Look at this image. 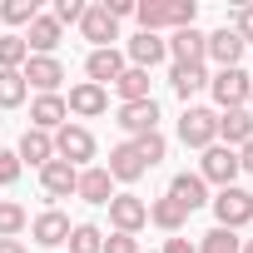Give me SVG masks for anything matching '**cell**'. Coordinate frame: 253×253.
Wrapping results in <instances>:
<instances>
[{
    "instance_id": "obj_1",
    "label": "cell",
    "mask_w": 253,
    "mask_h": 253,
    "mask_svg": "<svg viewBox=\"0 0 253 253\" xmlns=\"http://www.w3.org/2000/svg\"><path fill=\"white\" fill-rule=\"evenodd\" d=\"M134 15H139V25L149 30V35H159V30H189L194 25V15H199V5L194 0H139L134 5Z\"/></svg>"
},
{
    "instance_id": "obj_2",
    "label": "cell",
    "mask_w": 253,
    "mask_h": 253,
    "mask_svg": "<svg viewBox=\"0 0 253 253\" xmlns=\"http://www.w3.org/2000/svg\"><path fill=\"white\" fill-rule=\"evenodd\" d=\"M209 204H213V213H218V228H228V233H238V228H248V223H253V194H248V189H238V184L218 189Z\"/></svg>"
},
{
    "instance_id": "obj_3",
    "label": "cell",
    "mask_w": 253,
    "mask_h": 253,
    "mask_svg": "<svg viewBox=\"0 0 253 253\" xmlns=\"http://www.w3.org/2000/svg\"><path fill=\"white\" fill-rule=\"evenodd\" d=\"M238 149H228V144H209L204 149V164H199V179L204 184H218V189H228V184H238Z\"/></svg>"
},
{
    "instance_id": "obj_4",
    "label": "cell",
    "mask_w": 253,
    "mask_h": 253,
    "mask_svg": "<svg viewBox=\"0 0 253 253\" xmlns=\"http://www.w3.org/2000/svg\"><path fill=\"white\" fill-rule=\"evenodd\" d=\"M179 139H184L189 149H209V144H218V114H213V109L189 104V109H184V119H179Z\"/></svg>"
},
{
    "instance_id": "obj_5",
    "label": "cell",
    "mask_w": 253,
    "mask_h": 253,
    "mask_svg": "<svg viewBox=\"0 0 253 253\" xmlns=\"http://www.w3.org/2000/svg\"><path fill=\"white\" fill-rule=\"evenodd\" d=\"M55 159H65V164H84V159H94V134L84 129V124H60L55 129Z\"/></svg>"
},
{
    "instance_id": "obj_6",
    "label": "cell",
    "mask_w": 253,
    "mask_h": 253,
    "mask_svg": "<svg viewBox=\"0 0 253 253\" xmlns=\"http://www.w3.org/2000/svg\"><path fill=\"white\" fill-rule=\"evenodd\" d=\"M209 89H213L218 109H243L248 94H253V80H248L243 70H218V75L209 80Z\"/></svg>"
},
{
    "instance_id": "obj_7",
    "label": "cell",
    "mask_w": 253,
    "mask_h": 253,
    "mask_svg": "<svg viewBox=\"0 0 253 253\" xmlns=\"http://www.w3.org/2000/svg\"><path fill=\"white\" fill-rule=\"evenodd\" d=\"M109 223H114V233H139L149 223V204L139 194H114L109 199Z\"/></svg>"
},
{
    "instance_id": "obj_8",
    "label": "cell",
    "mask_w": 253,
    "mask_h": 253,
    "mask_svg": "<svg viewBox=\"0 0 253 253\" xmlns=\"http://www.w3.org/2000/svg\"><path fill=\"white\" fill-rule=\"evenodd\" d=\"M114 124H119L124 134L144 139V134H154V129H159V104H154V99H139V104H119Z\"/></svg>"
},
{
    "instance_id": "obj_9",
    "label": "cell",
    "mask_w": 253,
    "mask_h": 253,
    "mask_svg": "<svg viewBox=\"0 0 253 253\" xmlns=\"http://www.w3.org/2000/svg\"><path fill=\"white\" fill-rule=\"evenodd\" d=\"M20 75H25V84H35L40 94H60V80H65V65H60L55 55H30V60L20 65Z\"/></svg>"
},
{
    "instance_id": "obj_10",
    "label": "cell",
    "mask_w": 253,
    "mask_h": 253,
    "mask_svg": "<svg viewBox=\"0 0 253 253\" xmlns=\"http://www.w3.org/2000/svg\"><path fill=\"white\" fill-rule=\"evenodd\" d=\"M80 30H84V40H94V50H109V40H119V20L104 5H84Z\"/></svg>"
},
{
    "instance_id": "obj_11",
    "label": "cell",
    "mask_w": 253,
    "mask_h": 253,
    "mask_svg": "<svg viewBox=\"0 0 253 253\" xmlns=\"http://www.w3.org/2000/svg\"><path fill=\"white\" fill-rule=\"evenodd\" d=\"M204 55L218 65V70H238V60H243V40L223 25V30H213V35H204Z\"/></svg>"
},
{
    "instance_id": "obj_12",
    "label": "cell",
    "mask_w": 253,
    "mask_h": 253,
    "mask_svg": "<svg viewBox=\"0 0 253 253\" xmlns=\"http://www.w3.org/2000/svg\"><path fill=\"white\" fill-rule=\"evenodd\" d=\"M65 109H70V114H80V119H94V114H104V109H109V89L84 80V84H75V89H70Z\"/></svg>"
},
{
    "instance_id": "obj_13",
    "label": "cell",
    "mask_w": 253,
    "mask_h": 253,
    "mask_svg": "<svg viewBox=\"0 0 253 253\" xmlns=\"http://www.w3.org/2000/svg\"><path fill=\"white\" fill-rule=\"evenodd\" d=\"M60 124H70V109H65V94H40V99L30 104V129L50 134V129H60Z\"/></svg>"
},
{
    "instance_id": "obj_14",
    "label": "cell",
    "mask_w": 253,
    "mask_h": 253,
    "mask_svg": "<svg viewBox=\"0 0 253 253\" xmlns=\"http://www.w3.org/2000/svg\"><path fill=\"white\" fill-rule=\"evenodd\" d=\"M164 55H169V45H164L159 35H149V30H139V35H134L129 45H124V60H129L134 70H154V65L164 60Z\"/></svg>"
},
{
    "instance_id": "obj_15",
    "label": "cell",
    "mask_w": 253,
    "mask_h": 253,
    "mask_svg": "<svg viewBox=\"0 0 253 253\" xmlns=\"http://www.w3.org/2000/svg\"><path fill=\"white\" fill-rule=\"evenodd\" d=\"M169 199H174L184 213H194V209H204V204H209V184H204L199 174H189V169H184V174H174V184H169Z\"/></svg>"
},
{
    "instance_id": "obj_16",
    "label": "cell",
    "mask_w": 253,
    "mask_h": 253,
    "mask_svg": "<svg viewBox=\"0 0 253 253\" xmlns=\"http://www.w3.org/2000/svg\"><path fill=\"white\" fill-rule=\"evenodd\" d=\"M40 184H45V194H50V199H70V194H75V184H80V169H75V164H65V159H50V164L40 169Z\"/></svg>"
},
{
    "instance_id": "obj_17",
    "label": "cell",
    "mask_w": 253,
    "mask_h": 253,
    "mask_svg": "<svg viewBox=\"0 0 253 253\" xmlns=\"http://www.w3.org/2000/svg\"><path fill=\"white\" fill-rule=\"evenodd\" d=\"M104 169H109V179H119V184H134V179H144V174H149V169H144V159L134 154V144H114Z\"/></svg>"
},
{
    "instance_id": "obj_18",
    "label": "cell",
    "mask_w": 253,
    "mask_h": 253,
    "mask_svg": "<svg viewBox=\"0 0 253 253\" xmlns=\"http://www.w3.org/2000/svg\"><path fill=\"white\" fill-rule=\"evenodd\" d=\"M84 70H89V84H114V80L124 75V55H119L114 45H109V50H89Z\"/></svg>"
},
{
    "instance_id": "obj_19",
    "label": "cell",
    "mask_w": 253,
    "mask_h": 253,
    "mask_svg": "<svg viewBox=\"0 0 253 253\" xmlns=\"http://www.w3.org/2000/svg\"><path fill=\"white\" fill-rule=\"evenodd\" d=\"M75 194H80L84 204H109V199H114V179H109V169H104V164H99V169H80Z\"/></svg>"
},
{
    "instance_id": "obj_20",
    "label": "cell",
    "mask_w": 253,
    "mask_h": 253,
    "mask_svg": "<svg viewBox=\"0 0 253 253\" xmlns=\"http://www.w3.org/2000/svg\"><path fill=\"white\" fill-rule=\"evenodd\" d=\"M218 139H223L228 149H233V144L243 149V144L253 139V114H248V109H223V114H218Z\"/></svg>"
},
{
    "instance_id": "obj_21",
    "label": "cell",
    "mask_w": 253,
    "mask_h": 253,
    "mask_svg": "<svg viewBox=\"0 0 253 253\" xmlns=\"http://www.w3.org/2000/svg\"><path fill=\"white\" fill-rule=\"evenodd\" d=\"M30 233H35V243H45V248H60V243L70 238V218H65L60 209H45V213L30 223Z\"/></svg>"
},
{
    "instance_id": "obj_22",
    "label": "cell",
    "mask_w": 253,
    "mask_h": 253,
    "mask_svg": "<svg viewBox=\"0 0 253 253\" xmlns=\"http://www.w3.org/2000/svg\"><path fill=\"white\" fill-rule=\"evenodd\" d=\"M174 65H204V35L189 25V30H174V40H164Z\"/></svg>"
},
{
    "instance_id": "obj_23",
    "label": "cell",
    "mask_w": 253,
    "mask_h": 253,
    "mask_svg": "<svg viewBox=\"0 0 253 253\" xmlns=\"http://www.w3.org/2000/svg\"><path fill=\"white\" fill-rule=\"evenodd\" d=\"M15 159H25V164L45 169V164L55 159V139H50V134H40V129H25V134H20V149H15Z\"/></svg>"
},
{
    "instance_id": "obj_24",
    "label": "cell",
    "mask_w": 253,
    "mask_h": 253,
    "mask_svg": "<svg viewBox=\"0 0 253 253\" xmlns=\"http://www.w3.org/2000/svg\"><path fill=\"white\" fill-rule=\"evenodd\" d=\"M55 45H60V25H55V15H35V20H30V35H25V50H35V55H55Z\"/></svg>"
},
{
    "instance_id": "obj_25",
    "label": "cell",
    "mask_w": 253,
    "mask_h": 253,
    "mask_svg": "<svg viewBox=\"0 0 253 253\" xmlns=\"http://www.w3.org/2000/svg\"><path fill=\"white\" fill-rule=\"evenodd\" d=\"M114 94L124 104H139V99H154L149 94V70H134V65H124V75L114 80Z\"/></svg>"
},
{
    "instance_id": "obj_26",
    "label": "cell",
    "mask_w": 253,
    "mask_h": 253,
    "mask_svg": "<svg viewBox=\"0 0 253 253\" xmlns=\"http://www.w3.org/2000/svg\"><path fill=\"white\" fill-rule=\"evenodd\" d=\"M169 84H174V94H179V99H189V94H199V89L209 84V75H204V65H174Z\"/></svg>"
},
{
    "instance_id": "obj_27",
    "label": "cell",
    "mask_w": 253,
    "mask_h": 253,
    "mask_svg": "<svg viewBox=\"0 0 253 253\" xmlns=\"http://www.w3.org/2000/svg\"><path fill=\"white\" fill-rule=\"evenodd\" d=\"M184 218H189V213H184L174 199H154V204H149V223H159L164 233H179V228H184Z\"/></svg>"
},
{
    "instance_id": "obj_28",
    "label": "cell",
    "mask_w": 253,
    "mask_h": 253,
    "mask_svg": "<svg viewBox=\"0 0 253 253\" xmlns=\"http://www.w3.org/2000/svg\"><path fill=\"white\" fill-rule=\"evenodd\" d=\"M25 94H30V84H25V75H20V70H0V109L25 104Z\"/></svg>"
},
{
    "instance_id": "obj_29",
    "label": "cell",
    "mask_w": 253,
    "mask_h": 253,
    "mask_svg": "<svg viewBox=\"0 0 253 253\" xmlns=\"http://www.w3.org/2000/svg\"><path fill=\"white\" fill-rule=\"evenodd\" d=\"M65 243H70V253H99V248H104V233H99L94 223H75Z\"/></svg>"
},
{
    "instance_id": "obj_30",
    "label": "cell",
    "mask_w": 253,
    "mask_h": 253,
    "mask_svg": "<svg viewBox=\"0 0 253 253\" xmlns=\"http://www.w3.org/2000/svg\"><path fill=\"white\" fill-rule=\"evenodd\" d=\"M25 60H30L25 35H0V70H20Z\"/></svg>"
},
{
    "instance_id": "obj_31",
    "label": "cell",
    "mask_w": 253,
    "mask_h": 253,
    "mask_svg": "<svg viewBox=\"0 0 253 253\" xmlns=\"http://www.w3.org/2000/svg\"><path fill=\"white\" fill-rule=\"evenodd\" d=\"M129 144H134V154L144 159V169H154V164L169 154V144H164V134H159V129H154V134H144V139H129Z\"/></svg>"
},
{
    "instance_id": "obj_32",
    "label": "cell",
    "mask_w": 253,
    "mask_h": 253,
    "mask_svg": "<svg viewBox=\"0 0 253 253\" xmlns=\"http://www.w3.org/2000/svg\"><path fill=\"white\" fill-rule=\"evenodd\" d=\"M238 248H243V238H233L228 228H209L199 238V253H238Z\"/></svg>"
},
{
    "instance_id": "obj_33",
    "label": "cell",
    "mask_w": 253,
    "mask_h": 253,
    "mask_svg": "<svg viewBox=\"0 0 253 253\" xmlns=\"http://www.w3.org/2000/svg\"><path fill=\"white\" fill-rule=\"evenodd\" d=\"M35 15H40L35 0H5V5H0V20H5V25H30Z\"/></svg>"
},
{
    "instance_id": "obj_34",
    "label": "cell",
    "mask_w": 253,
    "mask_h": 253,
    "mask_svg": "<svg viewBox=\"0 0 253 253\" xmlns=\"http://www.w3.org/2000/svg\"><path fill=\"white\" fill-rule=\"evenodd\" d=\"M20 228H25V209L0 199V238H20Z\"/></svg>"
},
{
    "instance_id": "obj_35",
    "label": "cell",
    "mask_w": 253,
    "mask_h": 253,
    "mask_svg": "<svg viewBox=\"0 0 253 253\" xmlns=\"http://www.w3.org/2000/svg\"><path fill=\"white\" fill-rule=\"evenodd\" d=\"M80 15H84V0H55V25L65 30V25H80Z\"/></svg>"
},
{
    "instance_id": "obj_36",
    "label": "cell",
    "mask_w": 253,
    "mask_h": 253,
    "mask_svg": "<svg viewBox=\"0 0 253 253\" xmlns=\"http://www.w3.org/2000/svg\"><path fill=\"white\" fill-rule=\"evenodd\" d=\"M233 35H238L243 45L253 40V5H238V10H233Z\"/></svg>"
},
{
    "instance_id": "obj_37",
    "label": "cell",
    "mask_w": 253,
    "mask_h": 253,
    "mask_svg": "<svg viewBox=\"0 0 253 253\" xmlns=\"http://www.w3.org/2000/svg\"><path fill=\"white\" fill-rule=\"evenodd\" d=\"M99 253H139V243H134V233H114V238H104Z\"/></svg>"
},
{
    "instance_id": "obj_38",
    "label": "cell",
    "mask_w": 253,
    "mask_h": 253,
    "mask_svg": "<svg viewBox=\"0 0 253 253\" xmlns=\"http://www.w3.org/2000/svg\"><path fill=\"white\" fill-rule=\"evenodd\" d=\"M15 179H20V159L10 149H0V184H15Z\"/></svg>"
},
{
    "instance_id": "obj_39",
    "label": "cell",
    "mask_w": 253,
    "mask_h": 253,
    "mask_svg": "<svg viewBox=\"0 0 253 253\" xmlns=\"http://www.w3.org/2000/svg\"><path fill=\"white\" fill-rule=\"evenodd\" d=\"M104 10H109L114 20H124V15H134V0H104Z\"/></svg>"
},
{
    "instance_id": "obj_40",
    "label": "cell",
    "mask_w": 253,
    "mask_h": 253,
    "mask_svg": "<svg viewBox=\"0 0 253 253\" xmlns=\"http://www.w3.org/2000/svg\"><path fill=\"white\" fill-rule=\"evenodd\" d=\"M164 253H199L189 238H179V233H169V243H164Z\"/></svg>"
},
{
    "instance_id": "obj_41",
    "label": "cell",
    "mask_w": 253,
    "mask_h": 253,
    "mask_svg": "<svg viewBox=\"0 0 253 253\" xmlns=\"http://www.w3.org/2000/svg\"><path fill=\"white\" fill-rule=\"evenodd\" d=\"M238 169H248V174H253V139L238 149Z\"/></svg>"
},
{
    "instance_id": "obj_42",
    "label": "cell",
    "mask_w": 253,
    "mask_h": 253,
    "mask_svg": "<svg viewBox=\"0 0 253 253\" xmlns=\"http://www.w3.org/2000/svg\"><path fill=\"white\" fill-rule=\"evenodd\" d=\"M0 253H25V243L20 238H0Z\"/></svg>"
},
{
    "instance_id": "obj_43",
    "label": "cell",
    "mask_w": 253,
    "mask_h": 253,
    "mask_svg": "<svg viewBox=\"0 0 253 253\" xmlns=\"http://www.w3.org/2000/svg\"><path fill=\"white\" fill-rule=\"evenodd\" d=\"M238 253H253V238H243V248H238Z\"/></svg>"
},
{
    "instance_id": "obj_44",
    "label": "cell",
    "mask_w": 253,
    "mask_h": 253,
    "mask_svg": "<svg viewBox=\"0 0 253 253\" xmlns=\"http://www.w3.org/2000/svg\"><path fill=\"white\" fill-rule=\"evenodd\" d=\"M243 109H248V114H253V94H248V104H243Z\"/></svg>"
}]
</instances>
